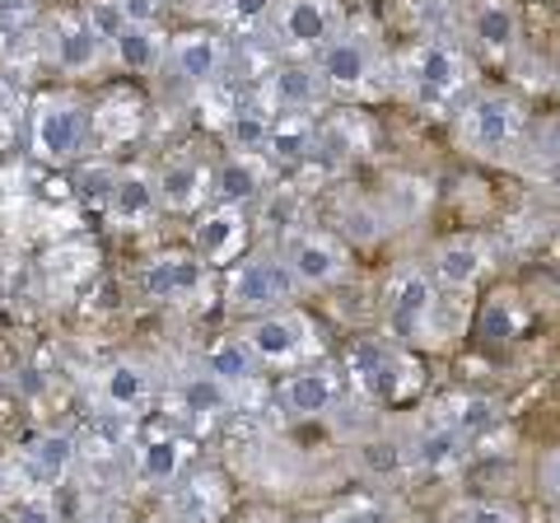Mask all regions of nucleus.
I'll use <instances>...</instances> for the list:
<instances>
[{
    "label": "nucleus",
    "instance_id": "8",
    "mask_svg": "<svg viewBox=\"0 0 560 523\" xmlns=\"http://www.w3.org/2000/svg\"><path fill=\"white\" fill-rule=\"evenodd\" d=\"M285 267L294 276V286H313V290H323V286H337L341 276H346V248L331 234H294L285 243Z\"/></svg>",
    "mask_w": 560,
    "mask_h": 523
},
{
    "label": "nucleus",
    "instance_id": "19",
    "mask_svg": "<svg viewBox=\"0 0 560 523\" xmlns=\"http://www.w3.org/2000/svg\"><path fill=\"white\" fill-rule=\"evenodd\" d=\"M103 57V38L90 28V20H61L57 24V66L70 75H80V71H94Z\"/></svg>",
    "mask_w": 560,
    "mask_h": 523
},
{
    "label": "nucleus",
    "instance_id": "20",
    "mask_svg": "<svg viewBox=\"0 0 560 523\" xmlns=\"http://www.w3.org/2000/svg\"><path fill=\"white\" fill-rule=\"evenodd\" d=\"M98 393H103V403H108L113 411H140L150 403V374L140 370V364L121 360V364H113V370H103Z\"/></svg>",
    "mask_w": 560,
    "mask_h": 523
},
{
    "label": "nucleus",
    "instance_id": "6",
    "mask_svg": "<svg viewBox=\"0 0 560 523\" xmlns=\"http://www.w3.org/2000/svg\"><path fill=\"white\" fill-rule=\"evenodd\" d=\"M434 286H430V276L425 271H397L393 281H388V323H393V333L397 337H407V341H430V318H434Z\"/></svg>",
    "mask_w": 560,
    "mask_h": 523
},
{
    "label": "nucleus",
    "instance_id": "42",
    "mask_svg": "<svg viewBox=\"0 0 560 523\" xmlns=\"http://www.w3.org/2000/svg\"><path fill=\"white\" fill-rule=\"evenodd\" d=\"M556 523H560V504H556Z\"/></svg>",
    "mask_w": 560,
    "mask_h": 523
},
{
    "label": "nucleus",
    "instance_id": "22",
    "mask_svg": "<svg viewBox=\"0 0 560 523\" xmlns=\"http://www.w3.org/2000/svg\"><path fill=\"white\" fill-rule=\"evenodd\" d=\"M463 444H467V434L453 426V421H448V426H430V430L416 440L411 463L425 467V473H444V467H453V463L463 458Z\"/></svg>",
    "mask_w": 560,
    "mask_h": 523
},
{
    "label": "nucleus",
    "instance_id": "29",
    "mask_svg": "<svg viewBox=\"0 0 560 523\" xmlns=\"http://www.w3.org/2000/svg\"><path fill=\"white\" fill-rule=\"evenodd\" d=\"M271 127L276 121L267 117V113H234V121H230V141H234V150L238 154H261V150H271Z\"/></svg>",
    "mask_w": 560,
    "mask_h": 523
},
{
    "label": "nucleus",
    "instance_id": "30",
    "mask_svg": "<svg viewBox=\"0 0 560 523\" xmlns=\"http://www.w3.org/2000/svg\"><path fill=\"white\" fill-rule=\"evenodd\" d=\"M206 496H220V481L215 477H197V481H187L183 491H178V514L187 523H206V519H215L220 510H206Z\"/></svg>",
    "mask_w": 560,
    "mask_h": 523
},
{
    "label": "nucleus",
    "instance_id": "36",
    "mask_svg": "<svg viewBox=\"0 0 560 523\" xmlns=\"http://www.w3.org/2000/svg\"><path fill=\"white\" fill-rule=\"evenodd\" d=\"M463 523H518V514L504 510V504H490V500H471L463 510Z\"/></svg>",
    "mask_w": 560,
    "mask_h": 523
},
{
    "label": "nucleus",
    "instance_id": "32",
    "mask_svg": "<svg viewBox=\"0 0 560 523\" xmlns=\"http://www.w3.org/2000/svg\"><path fill=\"white\" fill-rule=\"evenodd\" d=\"M117 178H121L117 168H108V164H90V168L80 173V183H75V187H80V191H84V197H90V201H103V206H108V197H113Z\"/></svg>",
    "mask_w": 560,
    "mask_h": 523
},
{
    "label": "nucleus",
    "instance_id": "37",
    "mask_svg": "<svg viewBox=\"0 0 560 523\" xmlns=\"http://www.w3.org/2000/svg\"><path fill=\"white\" fill-rule=\"evenodd\" d=\"M486 421H490V403H481V397H467V403H458V416H453V426H458L463 434H471Z\"/></svg>",
    "mask_w": 560,
    "mask_h": 523
},
{
    "label": "nucleus",
    "instance_id": "40",
    "mask_svg": "<svg viewBox=\"0 0 560 523\" xmlns=\"http://www.w3.org/2000/svg\"><path fill=\"white\" fill-rule=\"evenodd\" d=\"M121 14L131 24H154V0H121Z\"/></svg>",
    "mask_w": 560,
    "mask_h": 523
},
{
    "label": "nucleus",
    "instance_id": "33",
    "mask_svg": "<svg viewBox=\"0 0 560 523\" xmlns=\"http://www.w3.org/2000/svg\"><path fill=\"white\" fill-rule=\"evenodd\" d=\"M280 0H224V10H230V20L238 28H257V24H267L271 14H276Z\"/></svg>",
    "mask_w": 560,
    "mask_h": 523
},
{
    "label": "nucleus",
    "instance_id": "12",
    "mask_svg": "<svg viewBox=\"0 0 560 523\" xmlns=\"http://www.w3.org/2000/svg\"><path fill=\"white\" fill-rule=\"evenodd\" d=\"M471 38L486 57H510L518 47V10L510 0H477L471 5Z\"/></svg>",
    "mask_w": 560,
    "mask_h": 523
},
{
    "label": "nucleus",
    "instance_id": "31",
    "mask_svg": "<svg viewBox=\"0 0 560 523\" xmlns=\"http://www.w3.org/2000/svg\"><path fill=\"white\" fill-rule=\"evenodd\" d=\"M84 20H90V28L98 33L103 43H117V33L131 24L127 14H121V0H90V10H84Z\"/></svg>",
    "mask_w": 560,
    "mask_h": 523
},
{
    "label": "nucleus",
    "instance_id": "35",
    "mask_svg": "<svg viewBox=\"0 0 560 523\" xmlns=\"http://www.w3.org/2000/svg\"><path fill=\"white\" fill-rule=\"evenodd\" d=\"M537 486H541V496H551V500L560 504V449L541 453V463H537Z\"/></svg>",
    "mask_w": 560,
    "mask_h": 523
},
{
    "label": "nucleus",
    "instance_id": "23",
    "mask_svg": "<svg viewBox=\"0 0 560 523\" xmlns=\"http://www.w3.org/2000/svg\"><path fill=\"white\" fill-rule=\"evenodd\" d=\"M113 51L127 71H154V66H164V57H168V47L160 43V33H154L150 24H127L117 33Z\"/></svg>",
    "mask_w": 560,
    "mask_h": 523
},
{
    "label": "nucleus",
    "instance_id": "4",
    "mask_svg": "<svg viewBox=\"0 0 560 523\" xmlns=\"http://www.w3.org/2000/svg\"><path fill=\"white\" fill-rule=\"evenodd\" d=\"M276 33L294 51H323L341 33V10L337 0H280Z\"/></svg>",
    "mask_w": 560,
    "mask_h": 523
},
{
    "label": "nucleus",
    "instance_id": "38",
    "mask_svg": "<svg viewBox=\"0 0 560 523\" xmlns=\"http://www.w3.org/2000/svg\"><path fill=\"white\" fill-rule=\"evenodd\" d=\"M14 523H57V510H51L47 496H28L20 504V514H14Z\"/></svg>",
    "mask_w": 560,
    "mask_h": 523
},
{
    "label": "nucleus",
    "instance_id": "26",
    "mask_svg": "<svg viewBox=\"0 0 560 523\" xmlns=\"http://www.w3.org/2000/svg\"><path fill=\"white\" fill-rule=\"evenodd\" d=\"M206 370L215 374V379H224V383H238L243 379H253V370H257V356H253V346L243 341V337H230V341H215L206 351Z\"/></svg>",
    "mask_w": 560,
    "mask_h": 523
},
{
    "label": "nucleus",
    "instance_id": "10",
    "mask_svg": "<svg viewBox=\"0 0 560 523\" xmlns=\"http://www.w3.org/2000/svg\"><path fill=\"white\" fill-rule=\"evenodd\" d=\"M220 66H224V43L215 38V33H206V28L173 38L168 57H164V71H173V80L191 84V90H201V84L215 80Z\"/></svg>",
    "mask_w": 560,
    "mask_h": 523
},
{
    "label": "nucleus",
    "instance_id": "15",
    "mask_svg": "<svg viewBox=\"0 0 560 523\" xmlns=\"http://www.w3.org/2000/svg\"><path fill=\"white\" fill-rule=\"evenodd\" d=\"M160 206H164L160 183H154L150 173L131 168V173H121L117 187H113V197H108V216H113L117 224H145L154 211H160Z\"/></svg>",
    "mask_w": 560,
    "mask_h": 523
},
{
    "label": "nucleus",
    "instance_id": "18",
    "mask_svg": "<svg viewBox=\"0 0 560 523\" xmlns=\"http://www.w3.org/2000/svg\"><path fill=\"white\" fill-rule=\"evenodd\" d=\"M210 187V173L197 164V160H168L164 173H160V197L168 211H197V206L206 201Z\"/></svg>",
    "mask_w": 560,
    "mask_h": 523
},
{
    "label": "nucleus",
    "instance_id": "5",
    "mask_svg": "<svg viewBox=\"0 0 560 523\" xmlns=\"http://www.w3.org/2000/svg\"><path fill=\"white\" fill-rule=\"evenodd\" d=\"M294 290V276L285 262H271V257H253L243 262L230 281V304L243 313H271V309H285Z\"/></svg>",
    "mask_w": 560,
    "mask_h": 523
},
{
    "label": "nucleus",
    "instance_id": "2",
    "mask_svg": "<svg viewBox=\"0 0 560 523\" xmlns=\"http://www.w3.org/2000/svg\"><path fill=\"white\" fill-rule=\"evenodd\" d=\"M243 341L253 346L261 364H294L313 351V323L294 309H271L243 333Z\"/></svg>",
    "mask_w": 560,
    "mask_h": 523
},
{
    "label": "nucleus",
    "instance_id": "25",
    "mask_svg": "<svg viewBox=\"0 0 560 523\" xmlns=\"http://www.w3.org/2000/svg\"><path fill=\"white\" fill-rule=\"evenodd\" d=\"M318 84H323V75L308 71V66H280L271 75V103L280 113H304V108H313V98H318Z\"/></svg>",
    "mask_w": 560,
    "mask_h": 523
},
{
    "label": "nucleus",
    "instance_id": "9",
    "mask_svg": "<svg viewBox=\"0 0 560 523\" xmlns=\"http://www.w3.org/2000/svg\"><path fill=\"white\" fill-rule=\"evenodd\" d=\"M411 84L420 103H448L467 84V66L448 43H425L411 61Z\"/></svg>",
    "mask_w": 560,
    "mask_h": 523
},
{
    "label": "nucleus",
    "instance_id": "7",
    "mask_svg": "<svg viewBox=\"0 0 560 523\" xmlns=\"http://www.w3.org/2000/svg\"><path fill=\"white\" fill-rule=\"evenodd\" d=\"M318 75L327 90L337 94H360L374 75V43L364 33H337L323 51H318Z\"/></svg>",
    "mask_w": 560,
    "mask_h": 523
},
{
    "label": "nucleus",
    "instance_id": "43",
    "mask_svg": "<svg viewBox=\"0 0 560 523\" xmlns=\"http://www.w3.org/2000/svg\"><path fill=\"white\" fill-rule=\"evenodd\" d=\"M0 486H5V477H0Z\"/></svg>",
    "mask_w": 560,
    "mask_h": 523
},
{
    "label": "nucleus",
    "instance_id": "21",
    "mask_svg": "<svg viewBox=\"0 0 560 523\" xmlns=\"http://www.w3.org/2000/svg\"><path fill=\"white\" fill-rule=\"evenodd\" d=\"M178 397H183V407L197 416V421H215V416H224V411L234 407V383H224V379H215L210 370H201V374L183 379Z\"/></svg>",
    "mask_w": 560,
    "mask_h": 523
},
{
    "label": "nucleus",
    "instance_id": "39",
    "mask_svg": "<svg viewBox=\"0 0 560 523\" xmlns=\"http://www.w3.org/2000/svg\"><path fill=\"white\" fill-rule=\"evenodd\" d=\"M541 160H560V113L547 121V127H541Z\"/></svg>",
    "mask_w": 560,
    "mask_h": 523
},
{
    "label": "nucleus",
    "instance_id": "11",
    "mask_svg": "<svg viewBox=\"0 0 560 523\" xmlns=\"http://www.w3.org/2000/svg\"><path fill=\"white\" fill-rule=\"evenodd\" d=\"M243 239H248V220H243L238 206H215V211L197 220L191 248H197L201 262H230L243 248Z\"/></svg>",
    "mask_w": 560,
    "mask_h": 523
},
{
    "label": "nucleus",
    "instance_id": "13",
    "mask_svg": "<svg viewBox=\"0 0 560 523\" xmlns=\"http://www.w3.org/2000/svg\"><path fill=\"white\" fill-rule=\"evenodd\" d=\"M140 286H145L150 300H187V294L201 290V262L197 257H183V253H164L154 257L145 276H140Z\"/></svg>",
    "mask_w": 560,
    "mask_h": 523
},
{
    "label": "nucleus",
    "instance_id": "41",
    "mask_svg": "<svg viewBox=\"0 0 560 523\" xmlns=\"http://www.w3.org/2000/svg\"><path fill=\"white\" fill-rule=\"evenodd\" d=\"M84 523H113V519H103V514H90V519H84Z\"/></svg>",
    "mask_w": 560,
    "mask_h": 523
},
{
    "label": "nucleus",
    "instance_id": "14",
    "mask_svg": "<svg viewBox=\"0 0 560 523\" xmlns=\"http://www.w3.org/2000/svg\"><path fill=\"white\" fill-rule=\"evenodd\" d=\"M486 271V243L471 239V234H458V239H444L434 248V276L453 290H467L477 286V276Z\"/></svg>",
    "mask_w": 560,
    "mask_h": 523
},
{
    "label": "nucleus",
    "instance_id": "27",
    "mask_svg": "<svg viewBox=\"0 0 560 523\" xmlns=\"http://www.w3.org/2000/svg\"><path fill=\"white\" fill-rule=\"evenodd\" d=\"M28 463L38 467L43 481H66L70 467H75V440L70 434H38L28 449Z\"/></svg>",
    "mask_w": 560,
    "mask_h": 523
},
{
    "label": "nucleus",
    "instance_id": "3",
    "mask_svg": "<svg viewBox=\"0 0 560 523\" xmlns=\"http://www.w3.org/2000/svg\"><path fill=\"white\" fill-rule=\"evenodd\" d=\"M90 141V117H84L80 103L70 98H43L38 117H33V146H38L43 160L51 164H66L75 160Z\"/></svg>",
    "mask_w": 560,
    "mask_h": 523
},
{
    "label": "nucleus",
    "instance_id": "34",
    "mask_svg": "<svg viewBox=\"0 0 560 523\" xmlns=\"http://www.w3.org/2000/svg\"><path fill=\"white\" fill-rule=\"evenodd\" d=\"M323 523H383V510H378L374 500H346Z\"/></svg>",
    "mask_w": 560,
    "mask_h": 523
},
{
    "label": "nucleus",
    "instance_id": "17",
    "mask_svg": "<svg viewBox=\"0 0 560 523\" xmlns=\"http://www.w3.org/2000/svg\"><path fill=\"white\" fill-rule=\"evenodd\" d=\"M183 467H187V440H178V434H150L136 449V473L150 486H173L183 477Z\"/></svg>",
    "mask_w": 560,
    "mask_h": 523
},
{
    "label": "nucleus",
    "instance_id": "24",
    "mask_svg": "<svg viewBox=\"0 0 560 523\" xmlns=\"http://www.w3.org/2000/svg\"><path fill=\"white\" fill-rule=\"evenodd\" d=\"M210 187H215V197L224 206H248L261 191V173L248 154H234V160H224L215 173H210Z\"/></svg>",
    "mask_w": 560,
    "mask_h": 523
},
{
    "label": "nucleus",
    "instance_id": "44",
    "mask_svg": "<svg viewBox=\"0 0 560 523\" xmlns=\"http://www.w3.org/2000/svg\"><path fill=\"white\" fill-rule=\"evenodd\" d=\"M5 5H14V0H5Z\"/></svg>",
    "mask_w": 560,
    "mask_h": 523
},
{
    "label": "nucleus",
    "instance_id": "28",
    "mask_svg": "<svg viewBox=\"0 0 560 523\" xmlns=\"http://www.w3.org/2000/svg\"><path fill=\"white\" fill-rule=\"evenodd\" d=\"M318 146V131H313V121L304 113H280V121L271 127V154L276 160H300Z\"/></svg>",
    "mask_w": 560,
    "mask_h": 523
},
{
    "label": "nucleus",
    "instance_id": "1",
    "mask_svg": "<svg viewBox=\"0 0 560 523\" xmlns=\"http://www.w3.org/2000/svg\"><path fill=\"white\" fill-rule=\"evenodd\" d=\"M463 136L481 160H510L523 141V108L510 94H477L463 108Z\"/></svg>",
    "mask_w": 560,
    "mask_h": 523
},
{
    "label": "nucleus",
    "instance_id": "16",
    "mask_svg": "<svg viewBox=\"0 0 560 523\" xmlns=\"http://www.w3.org/2000/svg\"><path fill=\"white\" fill-rule=\"evenodd\" d=\"M280 403H285L290 416H304V421L327 416L331 407H337V374H327V370L290 374L285 388H280Z\"/></svg>",
    "mask_w": 560,
    "mask_h": 523
}]
</instances>
